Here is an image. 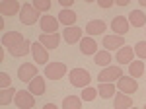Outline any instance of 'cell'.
<instances>
[{"label": "cell", "mask_w": 146, "mask_h": 109, "mask_svg": "<svg viewBox=\"0 0 146 109\" xmlns=\"http://www.w3.org/2000/svg\"><path fill=\"white\" fill-rule=\"evenodd\" d=\"M80 51L82 54H98V43H96V39H92V37H84L82 41H80Z\"/></svg>", "instance_id": "19"}, {"label": "cell", "mask_w": 146, "mask_h": 109, "mask_svg": "<svg viewBox=\"0 0 146 109\" xmlns=\"http://www.w3.org/2000/svg\"><path fill=\"white\" fill-rule=\"evenodd\" d=\"M123 76L125 74L121 66H107L98 74V80H100V84H117Z\"/></svg>", "instance_id": "3"}, {"label": "cell", "mask_w": 146, "mask_h": 109, "mask_svg": "<svg viewBox=\"0 0 146 109\" xmlns=\"http://www.w3.org/2000/svg\"><path fill=\"white\" fill-rule=\"evenodd\" d=\"M16 88H6V90H2V94H0V103L2 105H8V103H14V99H16Z\"/></svg>", "instance_id": "27"}, {"label": "cell", "mask_w": 146, "mask_h": 109, "mask_svg": "<svg viewBox=\"0 0 146 109\" xmlns=\"http://www.w3.org/2000/svg\"><path fill=\"white\" fill-rule=\"evenodd\" d=\"M105 29H107V23H103L101 20H92V22L86 25V31H88L90 37H94V35H101V33H105Z\"/></svg>", "instance_id": "21"}, {"label": "cell", "mask_w": 146, "mask_h": 109, "mask_svg": "<svg viewBox=\"0 0 146 109\" xmlns=\"http://www.w3.org/2000/svg\"><path fill=\"white\" fill-rule=\"evenodd\" d=\"M96 96H98V90L92 88V86H88V88L82 90V96H80V98H82V101H94Z\"/></svg>", "instance_id": "29"}, {"label": "cell", "mask_w": 146, "mask_h": 109, "mask_svg": "<svg viewBox=\"0 0 146 109\" xmlns=\"http://www.w3.org/2000/svg\"><path fill=\"white\" fill-rule=\"evenodd\" d=\"M27 90H29L33 96H43V94H45V78H43V76L33 78V80L29 82Z\"/></svg>", "instance_id": "23"}, {"label": "cell", "mask_w": 146, "mask_h": 109, "mask_svg": "<svg viewBox=\"0 0 146 109\" xmlns=\"http://www.w3.org/2000/svg\"><path fill=\"white\" fill-rule=\"evenodd\" d=\"M131 109H138V107H131Z\"/></svg>", "instance_id": "38"}, {"label": "cell", "mask_w": 146, "mask_h": 109, "mask_svg": "<svg viewBox=\"0 0 146 109\" xmlns=\"http://www.w3.org/2000/svg\"><path fill=\"white\" fill-rule=\"evenodd\" d=\"M113 4H115L113 0H98V6L100 8H111Z\"/></svg>", "instance_id": "34"}, {"label": "cell", "mask_w": 146, "mask_h": 109, "mask_svg": "<svg viewBox=\"0 0 146 109\" xmlns=\"http://www.w3.org/2000/svg\"><path fill=\"white\" fill-rule=\"evenodd\" d=\"M113 107L115 109H131L133 107V99L123 92H117V96L113 98Z\"/></svg>", "instance_id": "17"}, {"label": "cell", "mask_w": 146, "mask_h": 109, "mask_svg": "<svg viewBox=\"0 0 146 109\" xmlns=\"http://www.w3.org/2000/svg\"><path fill=\"white\" fill-rule=\"evenodd\" d=\"M14 103H16L20 109H33V105H35V96L29 92V90H20V92L16 94Z\"/></svg>", "instance_id": "5"}, {"label": "cell", "mask_w": 146, "mask_h": 109, "mask_svg": "<svg viewBox=\"0 0 146 109\" xmlns=\"http://www.w3.org/2000/svg\"><path fill=\"white\" fill-rule=\"evenodd\" d=\"M56 20H58V23H62L66 27H72L76 23V12L74 10H60L58 16H56Z\"/></svg>", "instance_id": "18"}, {"label": "cell", "mask_w": 146, "mask_h": 109, "mask_svg": "<svg viewBox=\"0 0 146 109\" xmlns=\"http://www.w3.org/2000/svg\"><path fill=\"white\" fill-rule=\"evenodd\" d=\"M103 47H105V51H119V49H123L125 47V39L121 35H105L103 37Z\"/></svg>", "instance_id": "10"}, {"label": "cell", "mask_w": 146, "mask_h": 109, "mask_svg": "<svg viewBox=\"0 0 146 109\" xmlns=\"http://www.w3.org/2000/svg\"><path fill=\"white\" fill-rule=\"evenodd\" d=\"M66 64L64 62H49V64L45 66V78H49V80H60V78L66 74Z\"/></svg>", "instance_id": "4"}, {"label": "cell", "mask_w": 146, "mask_h": 109, "mask_svg": "<svg viewBox=\"0 0 146 109\" xmlns=\"http://www.w3.org/2000/svg\"><path fill=\"white\" fill-rule=\"evenodd\" d=\"M138 6H140V8H146V0H140V2H138Z\"/></svg>", "instance_id": "37"}, {"label": "cell", "mask_w": 146, "mask_h": 109, "mask_svg": "<svg viewBox=\"0 0 146 109\" xmlns=\"http://www.w3.org/2000/svg\"><path fill=\"white\" fill-rule=\"evenodd\" d=\"M115 86H117V90H119V92H123V94H127V96L135 94L136 90H138L136 80H135V78H131L129 74H127V76H123L119 82H117V84H115Z\"/></svg>", "instance_id": "8"}, {"label": "cell", "mask_w": 146, "mask_h": 109, "mask_svg": "<svg viewBox=\"0 0 146 109\" xmlns=\"http://www.w3.org/2000/svg\"><path fill=\"white\" fill-rule=\"evenodd\" d=\"M142 109H146V105H144V107H142Z\"/></svg>", "instance_id": "39"}, {"label": "cell", "mask_w": 146, "mask_h": 109, "mask_svg": "<svg viewBox=\"0 0 146 109\" xmlns=\"http://www.w3.org/2000/svg\"><path fill=\"white\" fill-rule=\"evenodd\" d=\"M146 72V62L144 60H133L131 64H129V76L131 78H138V76H142Z\"/></svg>", "instance_id": "24"}, {"label": "cell", "mask_w": 146, "mask_h": 109, "mask_svg": "<svg viewBox=\"0 0 146 109\" xmlns=\"http://www.w3.org/2000/svg\"><path fill=\"white\" fill-rule=\"evenodd\" d=\"M33 109H35V107H33Z\"/></svg>", "instance_id": "40"}, {"label": "cell", "mask_w": 146, "mask_h": 109, "mask_svg": "<svg viewBox=\"0 0 146 109\" xmlns=\"http://www.w3.org/2000/svg\"><path fill=\"white\" fill-rule=\"evenodd\" d=\"M18 78L25 82V84H29L33 78H37V66L33 62H23L20 68H18Z\"/></svg>", "instance_id": "6"}, {"label": "cell", "mask_w": 146, "mask_h": 109, "mask_svg": "<svg viewBox=\"0 0 146 109\" xmlns=\"http://www.w3.org/2000/svg\"><path fill=\"white\" fill-rule=\"evenodd\" d=\"M0 86H2V90L12 88V78H10V74H6V72H2V74H0Z\"/></svg>", "instance_id": "32"}, {"label": "cell", "mask_w": 146, "mask_h": 109, "mask_svg": "<svg viewBox=\"0 0 146 109\" xmlns=\"http://www.w3.org/2000/svg\"><path fill=\"white\" fill-rule=\"evenodd\" d=\"M39 25H41V29H43V33H58V20H56L55 16H49V14H45V16H41V22H39Z\"/></svg>", "instance_id": "11"}, {"label": "cell", "mask_w": 146, "mask_h": 109, "mask_svg": "<svg viewBox=\"0 0 146 109\" xmlns=\"http://www.w3.org/2000/svg\"><path fill=\"white\" fill-rule=\"evenodd\" d=\"M135 54L138 60H146V41H138L135 45Z\"/></svg>", "instance_id": "30"}, {"label": "cell", "mask_w": 146, "mask_h": 109, "mask_svg": "<svg viewBox=\"0 0 146 109\" xmlns=\"http://www.w3.org/2000/svg\"><path fill=\"white\" fill-rule=\"evenodd\" d=\"M62 39H64L68 45L78 43V41L84 39V37H82V29L76 27V25H72V27H64V31H62Z\"/></svg>", "instance_id": "14"}, {"label": "cell", "mask_w": 146, "mask_h": 109, "mask_svg": "<svg viewBox=\"0 0 146 109\" xmlns=\"http://www.w3.org/2000/svg\"><path fill=\"white\" fill-rule=\"evenodd\" d=\"M22 6L18 0H2L0 2V12L2 16H16L18 12H22Z\"/></svg>", "instance_id": "13"}, {"label": "cell", "mask_w": 146, "mask_h": 109, "mask_svg": "<svg viewBox=\"0 0 146 109\" xmlns=\"http://www.w3.org/2000/svg\"><path fill=\"white\" fill-rule=\"evenodd\" d=\"M31 54H33V60L37 64H49V51H47L43 45L39 43H31Z\"/></svg>", "instance_id": "7"}, {"label": "cell", "mask_w": 146, "mask_h": 109, "mask_svg": "<svg viewBox=\"0 0 146 109\" xmlns=\"http://www.w3.org/2000/svg\"><path fill=\"white\" fill-rule=\"evenodd\" d=\"M135 47H129V45H125L123 49H119L117 54H115V58H117V62L119 64H131L133 60H135Z\"/></svg>", "instance_id": "12"}, {"label": "cell", "mask_w": 146, "mask_h": 109, "mask_svg": "<svg viewBox=\"0 0 146 109\" xmlns=\"http://www.w3.org/2000/svg\"><path fill=\"white\" fill-rule=\"evenodd\" d=\"M129 27H131V23H129V20H127V18H123V16L113 18L111 29H113V33H115V35H121V37H123L125 33L129 31Z\"/></svg>", "instance_id": "15"}, {"label": "cell", "mask_w": 146, "mask_h": 109, "mask_svg": "<svg viewBox=\"0 0 146 109\" xmlns=\"http://www.w3.org/2000/svg\"><path fill=\"white\" fill-rule=\"evenodd\" d=\"M31 4L39 12H49V8H51V0H33Z\"/></svg>", "instance_id": "31"}, {"label": "cell", "mask_w": 146, "mask_h": 109, "mask_svg": "<svg viewBox=\"0 0 146 109\" xmlns=\"http://www.w3.org/2000/svg\"><path fill=\"white\" fill-rule=\"evenodd\" d=\"M115 4H117V6H121V8H125V6H129V0H117Z\"/></svg>", "instance_id": "35"}, {"label": "cell", "mask_w": 146, "mask_h": 109, "mask_svg": "<svg viewBox=\"0 0 146 109\" xmlns=\"http://www.w3.org/2000/svg\"><path fill=\"white\" fill-rule=\"evenodd\" d=\"M74 4V0H58V6L62 10H70V6Z\"/></svg>", "instance_id": "33"}, {"label": "cell", "mask_w": 146, "mask_h": 109, "mask_svg": "<svg viewBox=\"0 0 146 109\" xmlns=\"http://www.w3.org/2000/svg\"><path fill=\"white\" fill-rule=\"evenodd\" d=\"M62 109H82V99L78 96H66L62 101Z\"/></svg>", "instance_id": "28"}, {"label": "cell", "mask_w": 146, "mask_h": 109, "mask_svg": "<svg viewBox=\"0 0 146 109\" xmlns=\"http://www.w3.org/2000/svg\"><path fill=\"white\" fill-rule=\"evenodd\" d=\"M8 51H10L12 56H25L27 53H31V43H29L27 39H23L22 43H18V45H14V47H10Z\"/></svg>", "instance_id": "20"}, {"label": "cell", "mask_w": 146, "mask_h": 109, "mask_svg": "<svg viewBox=\"0 0 146 109\" xmlns=\"http://www.w3.org/2000/svg\"><path fill=\"white\" fill-rule=\"evenodd\" d=\"M20 22L23 25H33V23L41 22V12L37 8H33L31 2H25L22 6V12H20Z\"/></svg>", "instance_id": "1"}, {"label": "cell", "mask_w": 146, "mask_h": 109, "mask_svg": "<svg viewBox=\"0 0 146 109\" xmlns=\"http://www.w3.org/2000/svg\"><path fill=\"white\" fill-rule=\"evenodd\" d=\"M129 23L133 27H142V25H146L144 12L142 10H131V14H129Z\"/></svg>", "instance_id": "25"}, {"label": "cell", "mask_w": 146, "mask_h": 109, "mask_svg": "<svg viewBox=\"0 0 146 109\" xmlns=\"http://www.w3.org/2000/svg\"><path fill=\"white\" fill-rule=\"evenodd\" d=\"M60 39H62V35H58V33H41L39 35V43L43 45L47 51L56 49L60 45Z\"/></svg>", "instance_id": "9"}, {"label": "cell", "mask_w": 146, "mask_h": 109, "mask_svg": "<svg viewBox=\"0 0 146 109\" xmlns=\"http://www.w3.org/2000/svg\"><path fill=\"white\" fill-rule=\"evenodd\" d=\"M94 60H96V64L98 66H103V68H107V66H111V53L109 51H98V54L94 56Z\"/></svg>", "instance_id": "26"}, {"label": "cell", "mask_w": 146, "mask_h": 109, "mask_svg": "<svg viewBox=\"0 0 146 109\" xmlns=\"http://www.w3.org/2000/svg\"><path fill=\"white\" fill-rule=\"evenodd\" d=\"M43 109H58V107H56L55 103H45V107H43Z\"/></svg>", "instance_id": "36"}, {"label": "cell", "mask_w": 146, "mask_h": 109, "mask_svg": "<svg viewBox=\"0 0 146 109\" xmlns=\"http://www.w3.org/2000/svg\"><path fill=\"white\" fill-rule=\"evenodd\" d=\"M117 86L115 84H100L98 86V96L100 98H103V99H111V98H115L117 96Z\"/></svg>", "instance_id": "22"}, {"label": "cell", "mask_w": 146, "mask_h": 109, "mask_svg": "<svg viewBox=\"0 0 146 109\" xmlns=\"http://www.w3.org/2000/svg\"><path fill=\"white\" fill-rule=\"evenodd\" d=\"M23 41V35L20 31H6L4 35H2V45L6 47V49H10V47H14V45L22 43Z\"/></svg>", "instance_id": "16"}, {"label": "cell", "mask_w": 146, "mask_h": 109, "mask_svg": "<svg viewBox=\"0 0 146 109\" xmlns=\"http://www.w3.org/2000/svg\"><path fill=\"white\" fill-rule=\"evenodd\" d=\"M68 78H70V84L74 88H88L90 86V80H92V76H90V72L86 70V68H72L70 70V74H68Z\"/></svg>", "instance_id": "2"}]
</instances>
